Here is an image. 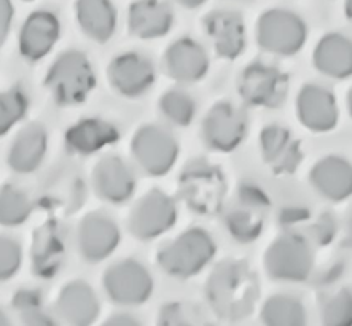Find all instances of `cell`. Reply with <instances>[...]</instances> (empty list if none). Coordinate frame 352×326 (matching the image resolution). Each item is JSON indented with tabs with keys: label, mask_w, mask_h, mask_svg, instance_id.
Returning a JSON list of instances; mask_svg holds the SVG:
<instances>
[{
	"label": "cell",
	"mask_w": 352,
	"mask_h": 326,
	"mask_svg": "<svg viewBox=\"0 0 352 326\" xmlns=\"http://www.w3.org/2000/svg\"><path fill=\"white\" fill-rule=\"evenodd\" d=\"M261 320L268 326H305L306 310L296 298L278 294L265 303Z\"/></svg>",
	"instance_id": "f1b7e54d"
},
{
	"label": "cell",
	"mask_w": 352,
	"mask_h": 326,
	"mask_svg": "<svg viewBox=\"0 0 352 326\" xmlns=\"http://www.w3.org/2000/svg\"><path fill=\"white\" fill-rule=\"evenodd\" d=\"M300 121L316 132H327L338 123V107L329 89L318 84H306L296 100Z\"/></svg>",
	"instance_id": "5bb4252c"
},
{
	"label": "cell",
	"mask_w": 352,
	"mask_h": 326,
	"mask_svg": "<svg viewBox=\"0 0 352 326\" xmlns=\"http://www.w3.org/2000/svg\"><path fill=\"white\" fill-rule=\"evenodd\" d=\"M261 150L266 163L273 165L278 172H292L300 164L298 143L292 140L289 130L279 126H270L263 130Z\"/></svg>",
	"instance_id": "484cf974"
},
{
	"label": "cell",
	"mask_w": 352,
	"mask_h": 326,
	"mask_svg": "<svg viewBox=\"0 0 352 326\" xmlns=\"http://www.w3.org/2000/svg\"><path fill=\"white\" fill-rule=\"evenodd\" d=\"M311 182L314 188L327 199L344 200L352 191V169L343 158L329 156L314 165L311 170Z\"/></svg>",
	"instance_id": "ffe728a7"
},
{
	"label": "cell",
	"mask_w": 352,
	"mask_h": 326,
	"mask_svg": "<svg viewBox=\"0 0 352 326\" xmlns=\"http://www.w3.org/2000/svg\"><path fill=\"white\" fill-rule=\"evenodd\" d=\"M241 94L254 105L276 107L287 94V78L270 65L252 64L243 73Z\"/></svg>",
	"instance_id": "7c38bea8"
},
{
	"label": "cell",
	"mask_w": 352,
	"mask_h": 326,
	"mask_svg": "<svg viewBox=\"0 0 352 326\" xmlns=\"http://www.w3.org/2000/svg\"><path fill=\"white\" fill-rule=\"evenodd\" d=\"M28 112V97L21 89L0 93V135L8 132Z\"/></svg>",
	"instance_id": "1f68e13d"
},
{
	"label": "cell",
	"mask_w": 352,
	"mask_h": 326,
	"mask_svg": "<svg viewBox=\"0 0 352 326\" xmlns=\"http://www.w3.org/2000/svg\"><path fill=\"white\" fill-rule=\"evenodd\" d=\"M118 130L102 119H83L70 128L65 134V143L70 152L78 154H91L99 152L105 145L117 142Z\"/></svg>",
	"instance_id": "603a6c76"
},
{
	"label": "cell",
	"mask_w": 352,
	"mask_h": 326,
	"mask_svg": "<svg viewBox=\"0 0 352 326\" xmlns=\"http://www.w3.org/2000/svg\"><path fill=\"white\" fill-rule=\"evenodd\" d=\"M64 253V245L54 228L45 226L35 235L34 268L42 277H52L59 268Z\"/></svg>",
	"instance_id": "83f0119b"
},
{
	"label": "cell",
	"mask_w": 352,
	"mask_h": 326,
	"mask_svg": "<svg viewBox=\"0 0 352 326\" xmlns=\"http://www.w3.org/2000/svg\"><path fill=\"white\" fill-rule=\"evenodd\" d=\"M168 73L177 82H198L209 69V59L204 48L190 38L177 40L164 56Z\"/></svg>",
	"instance_id": "e0dca14e"
},
{
	"label": "cell",
	"mask_w": 352,
	"mask_h": 326,
	"mask_svg": "<svg viewBox=\"0 0 352 326\" xmlns=\"http://www.w3.org/2000/svg\"><path fill=\"white\" fill-rule=\"evenodd\" d=\"M352 320V301L351 292L341 290L330 301H327L322 310V322L327 326L348 325Z\"/></svg>",
	"instance_id": "d6a6232c"
},
{
	"label": "cell",
	"mask_w": 352,
	"mask_h": 326,
	"mask_svg": "<svg viewBox=\"0 0 352 326\" xmlns=\"http://www.w3.org/2000/svg\"><path fill=\"white\" fill-rule=\"evenodd\" d=\"M56 310L64 322L74 326L91 325L99 315V301L93 288L85 282L65 285L59 294Z\"/></svg>",
	"instance_id": "ac0fdd59"
},
{
	"label": "cell",
	"mask_w": 352,
	"mask_h": 326,
	"mask_svg": "<svg viewBox=\"0 0 352 326\" xmlns=\"http://www.w3.org/2000/svg\"><path fill=\"white\" fill-rule=\"evenodd\" d=\"M177 209L168 194L152 189L138 204L129 215V229L138 239L150 240L164 234L174 226Z\"/></svg>",
	"instance_id": "ba28073f"
},
{
	"label": "cell",
	"mask_w": 352,
	"mask_h": 326,
	"mask_svg": "<svg viewBox=\"0 0 352 326\" xmlns=\"http://www.w3.org/2000/svg\"><path fill=\"white\" fill-rule=\"evenodd\" d=\"M7 325H10V320L7 315L3 314V310L0 309V326H7Z\"/></svg>",
	"instance_id": "f35d334b"
},
{
	"label": "cell",
	"mask_w": 352,
	"mask_h": 326,
	"mask_svg": "<svg viewBox=\"0 0 352 326\" xmlns=\"http://www.w3.org/2000/svg\"><path fill=\"white\" fill-rule=\"evenodd\" d=\"M206 143L217 152H231L243 142L245 118L228 102H220L206 115L203 123Z\"/></svg>",
	"instance_id": "30bf717a"
},
{
	"label": "cell",
	"mask_w": 352,
	"mask_h": 326,
	"mask_svg": "<svg viewBox=\"0 0 352 326\" xmlns=\"http://www.w3.org/2000/svg\"><path fill=\"white\" fill-rule=\"evenodd\" d=\"M208 299L225 318H243L254 310L258 285L249 266L241 261H225L208 280Z\"/></svg>",
	"instance_id": "6da1fadb"
},
{
	"label": "cell",
	"mask_w": 352,
	"mask_h": 326,
	"mask_svg": "<svg viewBox=\"0 0 352 326\" xmlns=\"http://www.w3.org/2000/svg\"><path fill=\"white\" fill-rule=\"evenodd\" d=\"M21 245L14 239L0 235V282L13 277L21 266Z\"/></svg>",
	"instance_id": "e575fe53"
},
{
	"label": "cell",
	"mask_w": 352,
	"mask_h": 326,
	"mask_svg": "<svg viewBox=\"0 0 352 326\" xmlns=\"http://www.w3.org/2000/svg\"><path fill=\"white\" fill-rule=\"evenodd\" d=\"M32 212V204L28 194L13 185H5L0 189V224L19 226Z\"/></svg>",
	"instance_id": "f546056e"
},
{
	"label": "cell",
	"mask_w": 352,
	"mask_h": 326,
	"mask_svg": "<svg viewBox=\"0 0 352 326\" xmlns=\"http://www.w3.org/2000/svg\"><path fill=\"white\" fill-rule=\"evenodd\" d=\"M223 180L217 170L195 163L182 175V194L199 213H214L223 196Z\"/></svg>",
	"instance_id": "9c48e42d"
},
{
	"label": "cell",
	"mask_w": 352,
	"mask_h": 326,
	"mask_svg": "<svg viewBox=\"0 0 352 326\" xmlns=\"http://www.w3.org/2000/svg\"><path fill=\"white\" fill-rule=\"evenodd\" d=\"M96 78L88 58L80 51H67L56 59L50 69L47 84L54 99L63 105L83 102Z\"/></svg>",
	"instance_id": "3957f363"
},
{
	"label": "cell",
	"mask_w": 352,
	"mask_h": 326,
	"mask_svg": "<svg viewBox=\"0 0 352 326\" xmlns=\"http://www.w3.org/2000/svg\"><path fill=\"white\" fill-rule=\"evenodd\" d=\"M112 86L126 97H138L152 86L155 80L153 64L138 53H126L115 58L109 67Z\"/></svg>",
	"instance_id": "4fadbf2b"
},
{
	"label": "cell",
	"mask_w": 352,
	"mask_h": 326,
	"mask_svg": "<svg viewBox=\"0 0 352 326\" xmlns=\"http://www.w3.org/2000/svg\"><path fill=\"white\" fill-rule=\"evenodd\" d=\"M160 108L170 123L177 126H188L195 117V100L187 93L173 89L160 100Z\"/></svg>",
	"instance_id": "4dcf8cb0"
},
{
	"label": "cell",
	"mask_w": 352,
	"mask_h": 326,
	"mask_svg": "<svg viewBox=\"0 0 352 326\" xmlns=\"http://www.w3.org/2000/svg\"><path fill=\"white\" fill-rule=\"evenodd\" d=\"M265 268L276 280L301 282L313 269V253L309 244L298 234L276 239L265 255Z\"/></svg>",
	"instance_id": "5b68a950"
},
{
	"label": "cell",
	"mask_w": 352,
	"mask_h": 326,
	"mask_svg": "<svg viewBox=\"0 0 352 326\" xmlns=\"http://www.w3.org/2000/svg\"><path fill=\"white\" fill-rule=\"evenodd\" d=\"M104 288L113 303L139 305L152 294L153 279L145 266L134 259H126L105 270Z\"/></svg>",
	"instance_id": "8992f818"
},
{
	"label": "cell",
	"mask_w": 352,
	"mask_h": 326,
	"mask_svg": "<svg viewBox=\"0 0 352 326\" xmlns=\"http://www.w3.org/2000/svg\"><path fill=\"white\" fill-rule=\"evenodd\" d=\"M256 40L265 51L292 56L306 42V24L289 10H268L256 24Z\"/></svg>",
	"instance_id": "277c9868"
},
{
	"label": "cell",
	"mask_w": 352,
	"mask_h": 326,
	"mask_svg": "<svg viewBox=\"0 0 352 326\" xmlns=\"http://www.w3.org/2000/svg\"><path fill=\"white\" fill-rule=\"evenodd\" d=\"M120 229L117 223L107 215L89 213L82 220L78 226V248L85 259L98 263L113 253L118 247Z\"/></svg>",
	"instance_id": "8fae6325"
},
{
	"label": "cell",
	"mask_w": 352,
	"mask_h": 326,
	"mask_svg": "<svg viewBox=\"0 0 352 326\" xmlns=\"http://www.w3.org/2000/svg\"><path fill=\"white\" fill-rule=\"evenodd\" d=\"M93 183L100 198L112 204L128 200L135 189L133 170L123 159L117 156L100 159L94 167Z\"/></svg>",
	"instance_id": "9a60e30c"
},
{
	"label": "cell",
	"mask_w": 352,
	"mask_h": 326,
	"mask_svg": "<svg viewBox=\"0 0 352 326\" xmlns=\"http://www.w3.org/2000/svg\"><path fill=\"white\" fill-rule=\"evenodd\" d=\"M47 130L37 123L24 128L10 148L8 164L14 172L29 174L42 164L47 153Z\"/></svg>",
	"instance_id": "44dd1931"
},
{
	"label": "cell",
	"mask_w": 352,
	"mask_h": 326,
	"mask_svg": "<svg viewBox=\"0 0 352 326\" xmlns=\"http://www.w3.org/2000/svg\"><path fill=\"white\" fill-rule=\"evenodd\" d=\"M266 199L254 188H244L241 196V207L233 210L228 215V229L233 237L243 242L254 240L261 233L263 228V215L260 212H252L256 205H263Z\"/></svg>",
	"instance_id": "4316f807"
},
{
	"label": "cell",
	"mask_w": 352,
	"mask_h": 326,
	"mask_svg": "<svg viewBox=\"0 0 352 326\" xmlns=\"http://www.w3.org/2000/svg\"><path fill=\"white\" fill-rule=\"evenodd\" d=\"M128 26L139 38L163 37L173 26V12L161 0H138L129 7Z\"/></svg>",
	"instance_id": "d6986e66"
},
{
	"label": "cell",
	"mask_w": 352,
	"mask_h": 326,
	"mask_svg": "<svg viewBox=\"0 0 352 326\" xmlns=\"http://www.w3.org/2000/svg\"><path fill=\"white\" fill-rule=\"evenodd\" d=\"M314 64L331 78H348L352 72L351 40L341 34L325 35L316 48Z\"/></svg>",
	"instance_id": "d4e9b609"
},
{
	"label": "cell",
	"mask_w": 352,
	"mask_h": 326,
	"mask_svg": "<svg viewBox=\"0 0 352 326\" xmlns=\"http://www.w3.org/2000/svg\"><path fill=\"white\" fill-rule=\"evenodd\" d=\"M177 2L187 8H196V7H201L206 0H177Z\"/></svg>",
	"instance_id": "74e56055"
},
{
	"label": "cell",
	"mask_w": 352,
	"mask_h": 326,
	"mask_svg": "<svg viewBox=\"0 0 352 326\" xmlns=\"http://www.w3.org/2000/svg\"><path fill=\"white\" fill-rule=\"evenodd\" d=\"M14 305L21 312L23 322L28 325H53V320L43 312L37 293L21 292L14 298Z\"/></svg>",
	"instance_id": "836d02e7"
},
{
	"label": "cell",
	"mask_w": 352,
	"mask_h": 326,
	"mask_svg": "<svg viewBox=\"0 0 352 326\" xmlns=\"http://www.w3.org/2000/svg\"><path fill=\"white\" fill-rule=\"evenodd\" d=\"M206 29L214 40L219 56L233 59L243 53L245 37L241 14L234 12H214L206 18Z\"/></svg>",
	"instance_id": "7402d4cb"
},
{
	"label": "cell",
	"mask_w": 352,
	"mask_h": 326,
	"mask_svg": "<svg viewBox=\"0 0 352 326\" xmlns=\"http://www.w3.org/2000/svg\"><path fill=\"white\" fill-rule=\"evenodd\" d=\"M135 161L150 175H164L177 159L179 147L168 129L161 126H144L133 140Z\"/></svg>",
	"instance_id": "52a82bcc"
},
{
	"label": "cell",
	"mask_w": 352,
	"mask_h": 326,
	"mask_svg": "<svg viewBox=\"0 0 352 326\" xmlns=\"http://www.w3.org/2000/svg\"><path fill=\"white\" fill-rule=\"evenodd\" d=\"M13 19V3L12 0H0V45L7 37Z\"/></svg>",
	"instance_id": "d590c367"
},
{
	"label": "cell",
	"mask_w": 352,
	"mask_h": 326,
	"mask_svg": "<svg viewBox=\"0 0 352 326\" xmlns=\"http://www.w3.org/2000/svg\"><path fill=\"white\" fill-rule=\"evenodd\" d=\"M105 325H113V326H135L139 325V320L131 317L128 314H115L112 318L105 320Z\"/></svg>",
	"instance_id": "8d00e7d4"
},
{
	"label": "cell",
	"mask_w": 352,
	"mask_h": 326,
	"mask_svg": "<svg viewBox=\"0 0 352 326\" xmlns=\"http://www.w3.org/2000/svg\"><path fill=\"white\" fill-rule=\"evenodd\" d=\"M215 255V244L209 233L193 228L180 234L174 242L161 250L158 261L166 272L174 277H192L198 274Z\"/></svg>",
	"instance_id": "7a4b0ae2"
},
{
	"label": "cell",
	"mask_w": 352,
	"mask_h": 326,
	"mask_svg": "<svg viewBox=\"0 0 352 326\" xmlns=\"http://www.w3.org/2000/svg\"><path fill=\"white\" fill-rule=\"evenodd\" d=\"M77 19L83 32L96 42H107L117 27V12L110 0H77Z\"/></svg>",
	"instance_id": "cb8c5ba5"
},
{
	"label": "cell",
	"mask_w": 352,
	"mask_h": 326,
	"mask_svg": "<svg viewBox=\"0 0 352 326\" xmlns=\"http://www.w3.org/2000/svg\"><path fill=\"white\" fill-rule=\"evenodd\" d=\"M61 26L59 19L50 12H35L23 24L19 34V49L23 56L38 61L52 51L58 42Z\"/></svg>",
	"instance_id": "2e32d148"
}]
</instances>
